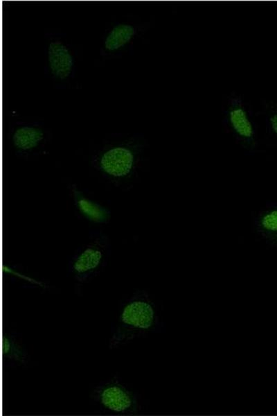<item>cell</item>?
<instances>
[{
	"label": "cell",
	"instance_id": "6da1fadb",
	"mask_svg": "<svg viewBox=\"0 0 277 416\" xmlns=\"http://www.w3.org/2000/svg\"><path fill=\"white\" fill-rule=\"evenodd\" d=\"M145 146L144 139L139 136L105 139L93 152L91 166L114 186L127 187L135 178Z\"/></svg>",
	"mask_w": 277,
	"mask_h": 416
},
{
	"label": "cell",
	"instance_id": "7a4b0ae2",
	"mask_svg": "<svg viewBox=\"0 0 277 416\" xmlns=\"http://www.w3.org/2000/svg\"><path fill=\"white\" fill-rule=\"evenodd\" d=\"M155 300L145 290L134 292L122 304L109 340V348H120L134 340L162 329Z\"/></svg>",
	"mask_w": 277,
	"mask_h": 416
},
{
	"label": "cell",
	"instance_id": "3957f363",
	"mask_svg": "<svg viewBox=\"0 0 277 416\" xmlns=\"http://www.w3.org/2000/svg\"><path fill=\"white\" fill-rule=\"evenodd\" d=\"M110 252L108 238L94 234L73 255L69 269L74 280L84 284L98 275L104 268Z\"/></svg>",
	"mask_w": 277,
	"mask_h": 416
},
{
	"label": "cell",
	"instance_id": "277c9868",
	"mask_svg": "<svg viewBox=\"0 0 277 416\" xmlns=\"http://www.w3.org/2000/svg\"><path fill=\"white\" fill-rule=\"evenodd\" d=\"M90 396L101 408L117 415H136L142 408L138 395L118 380L98 384Z\"/></svg>",
	"mask_w": 277,
	"mask_h": 416
},
{
	"label": "cell",
	"instance_id": "5b68a950",
	"mask_svg": "<svg viewBox=\"0 0 277 416\" xmlns=\"http://www.w3.org/2000/svg\"><path fill=\"white\" fill-rule=\"evenodd\" d=\"M8 137L17 155L29 158L43 152L49 139V132L37 122L17 121Z\"/></svg>",
	"mask_w": 277,
	"mask_h": 416
},
{
	"label": "cell",
	"instance_id": "8992f818",
	"mask_svg": "<svg viewBox=\"0 0 277 416\" xmlns=\"http://www.w3.org/2000/svg\"><path fill=\"white\" fill-rule=\"evenodd\" d=\"M223 119L229 130L247 146L256 141V128L244 100L238 94L229 96L223 111Z\"/></svg>",
	"mask_w": 277,
	"mask_h": 416
},
{
	"label": "cell",
	"instance_id": "52a82bcc",
	"mask_svg": "<svg viewBox=\"0 0 277 416\" xmlns=\"http://www.w3.org/2000/svg\"><path fill=\"white\" fill-rule=\"evenodd\" d=\"M46 64L51 78L57 83L69 82L75 75V58L71 46L60 37H50Z\"/></svg>",
	"mask_w": 277,
	"mask_h": 416
},
{
	"label": "cell",
	"instance_id": "ba28073f",
	"mask_svg": "<svg viewBox=\"0 0 277 416\" xmlns=\"http://www.w3.org/2000/svg\"><path fill=\"white\" fill-rule=\"evenodd\" d=\"M143 26L132 21H120L112 25L102 38L101 55L108 58L120 55L143 31Z\"/></svg>",
	"mask_w": 277,
	"mask_h": 416
},
{
	"label": "cell",
	"instance_id": "9c48e42d",
	"mask_svg": "<svg viewBox=\"0 0 277 416\" xmlns=\"http://www.w3.org/2000/svg\"><path fill=\"white\" fill-rule=\"evenodd\" d=\"M70 193L75 210L84 219L98 225L109 222L111 211L108 207L89 196L76 184H71Z\"/></svg>",
	"mask_w": 277,
	"mask_h": 416
},
{
	"label": "cell",
	"instance_id": "30bf717a",
	"mask_svg": "<svg viewBox=\"0 0 277 416\" xmlns=\"http://www.w3.org/2000/svg\"><path fill=\"white\" fill-rule=\"evenodd\" d=\"M2 357L4 363L17 366L24 365L28 362V354L22 343L8 332L3 334Z\"/></svg>",
	"mask_w": 277,
	"mask_h": 416
},
{
	"label": "cell",
	"instance_id": "8fae6325",
	"mask_svg": "<svg viewBox=\"0 0 277 416\" xmlns=\"http://www.w3.org/2000/svg\"><path fill=\"white\" fill-rule=\"evenodd\" d=\"M257 232L269 240L277 236V207L269 208L259 214L256 219Z\"/></svg>",
	"mask_w": 277,
	"mask_h": 416
},
{
	"label": "cell",
	"instance_id": "7c38bea8",
	"mask_svg": "<svg viewBox=\"0 0 277 416\" xmlns=\"http://www.w3.org/2000/svg\"><path fill=\"white\" fill-rule=\"evenodd\" d=\"M262 114L267 130L277 138V102L265 101L263 104Z\"/></svg>",
	"mask_w": 277,
	"mask_h": 416
},
{
	"label": "cell",
	"instance_id": "4fadbf2b",
	"mask_svg": "<svg viewBox=\"0 0 277 416\" xmlns=\"http://www.w3.org/2000/svg\"><path fill=\"white\" fill-rule=\"evenodd\" d=\"M268 241L271 242L274 245L277 246V236Z\"/></svg>",
	"mask_w": 277,
	"mask_h": 416
}]
</instances>
